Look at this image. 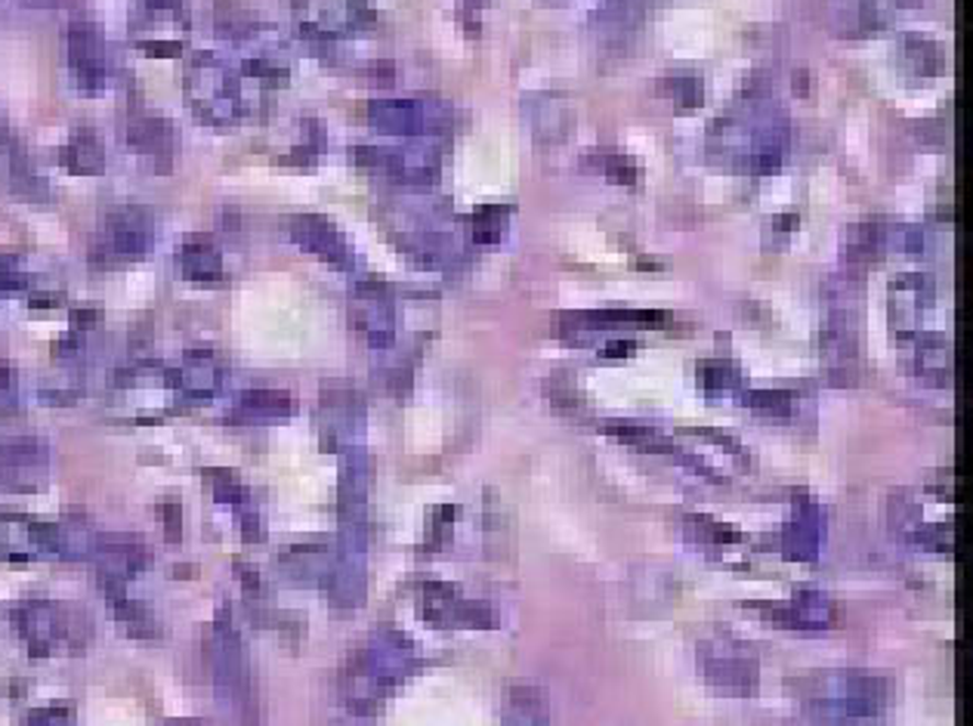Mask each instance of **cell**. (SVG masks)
I'll use <instances>...</instances> for the list:
<instances>
[{"instance_id": "1", "label": "cell", "mask_w": 973, "mask_h": 726, "mask_svg": "<svg viewBox=\"0 0 973 726\" xmlns=\"http://www.w3.org/2000/svg\"><path fill=\"white\" fill-rule=\"evenodd\" d=\"M186 103L207 127H232L244 118V87L214 53H198L186 69Z\"/></svg>"}, {"instance_id": "2", "label": "cell", "mask_w": 973, "mask_h": 726, "mask_svg": "<svg viewBox=\"0 0 973 726\" xmlns=\"http://www.w3.org/2000/svg\"><path fill=\"white\" fill-rule=\"evenodd\" d=\"M13 624H16V634L35 658L81 649L87 637V622L81 619V612L50 603V600L22 603L13 612Z\"/></svg>"}, {"instance_id": "3", "label": "cell", "mask_w": 973, "mask_h": 726, "mask_svg": "<svg viewBox=\"0 0 973 726\" xmlns=\"http://www.w3.org/2000/svg\"><path fill=\"white\" fill-rule=\"evenodd\" d=\"M188 13L176 0H139L130 13V37L139 53L158 59H176L186 47Z\"/></svg>"}, {"instance_id": "4", "label": "cell", "mask_w": 973, "mask_h": 726, "mask_svg": "<svg viewBox=\"0 0 973 726\" xmlns=\"http://www.w3.org/2000/svg\"><path fill=\"white\" fill-rule=\"evenodd\" d=\"M205 658L214 680V692L226 705H244L248 702V658L241 646L239 631L222 615L207 631Z\"/></svg>"}, {"instance_id": "5", "label": "cell", "mask_w": 973, "mask_h": 726, "mask_svg": "<svg viewBox=\"0 0 973 726\" xmlns=\"http://www.w3.org/2000/svg\"><path fill=\"white\" fill-rule=\"evenodd\" d=\"M294 7L307 37H337L346 28L375 22L371 0H294Z\"/></svg>"}, {"instance_id": "6", "label": "cell", "mask_w": 973, "mask_h": 726, "mask_svg": "<svg viewBox=\"0 0 973 726\" xmlns=\"http://www.w3.org/2000/svg\"><path fill=\"white\" fill-rule=\"evenodd\" d=\"M69 69L81 93H103L105 87V35L93 19H75L69 25Z\"/></svg>"}, {"instance_id": "7", "label": "cell", "mask_w": 973, "mask_h": 726, "mask_svg": "<svg viewBox=\"0 0 973 726\" xmlns=\"http://www.w3.org/2000/svg\"><path fill=\"white\" fill-rule=\"evenodd\" d=\"M50 446L37 436H13L0 446V480L13 492H37L47 480Z\"/></svg>"}, {"instance_id": "8", "label": "cell", "mask_w": 973, "mask_h": 726, "mask_svg": "<svg viewBox=\"0 0 973 726\" xmlns=\"http://www.w3.org/2000/svg\"><path fill=\"white\" fill-rule=\"evenodd\" d=\"M0 556L10 563L56 556V526L22 514H0Z\"/></svg>"}, {"instance_id": "9", "label": "cell", "mask_w": 973, "mask_h": 726, "mask_svg": "<svg viewBox=\"0 0 973 726\" xmlns=\"http://www.w3.org/2000/svg\"><path fill=\"white\" fill-rule=\"evenodd\" d=\"M105 235L108 247L127 260H142L154 251V217L152 210L139 205H124L105 217Z\"/></svg>"}, {"instance_id": "10", "label": "cell", "mask_w": 973, "mask_h": 726, "mask_svg": "<svg viewBox=\"0 0 973 726\" xmlns=\"http://www.w3.org/2000/svg\"><path fill=\"white\" fill-rule=\"evenodd\" d=\"M93 563L103 572V581H127L152 566V551L134 538L96 535Z\"/></svg>"}, {"instance_id": "11", "label": "cell", "mask_w": 973, "mask_h": 726, "mask_svg": "<svg viewBox=\"0 0 973 726\" xmlns=\"http://www.w3.org/2000/svg\"><path fill=\"white\" fill-rule=\"evenodd\" d=\"M168 381L186 399L207 402V399L217 396L222 387L220 359L210 349H192V353H186V362L168 374Z\"/></svg>"}, {"instance_id": "12", "label": "cell", "mask_w": 973, "mask_h": 726, "mask_svg": "<svg viewBox=\"0 0 973 726\" xmlns=\"http://www.w3.org/2000/svg\"><path fill=\"white\" fill-rule=\"evenodd\" d=\"M127 142L137 155L154 158V161H161V168H168L173 158V146H176V130L168 118L139 115L127 127Z\"/></svg>"}, {"instance_id": "13", "label": "cell", "mask_w": 973, "mask_h": 726, "mask_svg": "<svg viewBox=\"0 0 973 726\" xmlns=\"http://www.w3.org/2000/svg\"><path fill=\"white\" fill-rule=\"evenodd\" d=\"M294 415V399L282 390H244L236 396V408L229 420L239 424H273Z\"/></svg>"}, {"instance_id": "14", "label": "cell", "mask_w": 973, "mask_h": 726, "mask_svg": "<svg viewBox=\"0 0 973 726\" xmlns=\"http://www.w3.org/2000/svg\"><path fill=\"white\" fill-rule=\"evenodd\" d=\"M290 239L300 244L309 254L331 260V263H346V247H343L337 229L328 223L324 217H294L290 220Z\"/></svg>"}, {"instance_id": "15", "label": "cell", "mask_w": 973, "mask_h": 726, "mask_svg": "<svg viewBox=\"0 0 973 726\" xmlns=\"http://www.w3.org/2000/svg\"><path fill=\"white\" fill-rule=\"evenodd\" d=\"M180 273L186 281L198 285V288H217L222 281V260L220 251L207 239H192L180 247L176 254Z\"/></svg>"}, {"instance_id": "16", "label": "cell", "mask_w": 973, "mask_h": 726, "mask_svg": "<svg viewBox=\"0 0 973 726\" xmlns=\"http://www.w3.org/2000/svg\"><path fill=\"white\" fill-rule=\"evenodd\" d=\"M105 594H108V606L115 622L137 641H152L158 637V622H154L152 609L139 600H127L124 597V581H103Z\"/></svg>"}, {"instance_id": "17", "label": "cell", "mask_w": 973, "mask_h": 726, "mask_svg": "<svg viewBox=\"0 0 973 726\" xmlns=\"http://www.w3.org/2000/svg\"><path fill=\"white\" fill-rule=\"evenodd\" d=\"M62 168L75 176H100L105 171L103 137L90 127H78L62 149Z\"/></svg>"}, {"instance_id": "18", "label": "cell", "mask_w": 973, "mask_h": 726, "mask_svg": "<svg viewBox=\"0 0 973 726\" xmlns=\"http://www.w3.org/2000/svg\"><path fill=\"white\" fill-rule=\"evenodd\" d=\"M214 28L217 35H222L226 41H254L260 35V22L251 16L248 7H241L236 0H220L214 7Z\"/></svg>"}, {"instance_id": "19", "label": "cell", "mask_w": 973, "mask_h": 726, "mask_svg": "<svg viewBox=\"0 0 973 726\" xmlns=\"http://www.w3.org/2000/svg\"><path fill=\"white\" fill-rule=\"evenodd\" d=\"M371 122L384 134H417L424 127V112L417 103H375Z\"/></svg>"}, {"instance_id": "20", "label": "cell", "mask_w": 973, "mask_h": 726, "mask_svg": "<svg viewBox=\"0 0 973 726\" xmlns=\"http://www.w3.org/2000/svg\"><path fill=\"white\" fill-rule=\"evenodd\" d=\"M10 183H13V189H16L22 198H32V201L47 198V186H44V180L28 171V168H25V161H19V158H13V161H10Z\"/></svg>"}, {"instance_id": "21", "label": "cell", "mask_w": 973, "mask_h": 726, "mask_svg": "<svg viewBox=\"0 0 973 726\" xmlns=\"http://www.w3.org/2000/svg\"><path fill=\"white\" fill-rule=\"evenodd\" d=\"M19 412V383L13 365L0 359V420L13 417Z\"/></svg>"}, {"instance_id": "22", "label": "cell", "mask_w": 973, "mask_h": 726, "mask_svg": "<svg viewBox=\"0 0 973 726\" xmlns=\"http://www.w3.org/2000/svg\"><path fill=\"white\" fill-rule=\"evenodd\" d=\"M161 529H164V538L173 541V544L183 538V504H180V498H164L161 502Z\"/></svg>"}, {"instance_id": "23", "label": "cell", "mask_w": 973, "mask_h": 726, "mask_svg": "<svg viewBox=\"0 0 973 726\" xmlns=\"http://www.w3.org/2000/svg\"><path fill=\"white\" fill-rule=\"evenodd\" d=\"M71 717H75L71 708H41L28 714L32 724H69Z\"/></svg>"}, {"instance_id": "24", "label": "cell", "mask_w": 973, "mask_h": 726, "mask_svg": "<svg viewBox=\"0 0 973 726\" xmlns=\"http://www.w3.org/2000/svg\"><path fill=\"white\" fill-rule=\"evenodd\" d=\"M25 288V278L13 273V269H7V266H0V297L10 295V291H22Z\"/></svg>"}, {"instance_id": "25", "label": "cell", "mask_w": 973, "mask_h": 726, "mask_svg": "<svg viewBox=\"0 0 973 726\" xmlns=\"http://www.w3.org/2000/svg\"><path fill=\"white\" fill-rule=\"evenodd\" d=\"M22 3H28V7H53V3H59V0H22Z\"/></svg>"}]
</instances>
